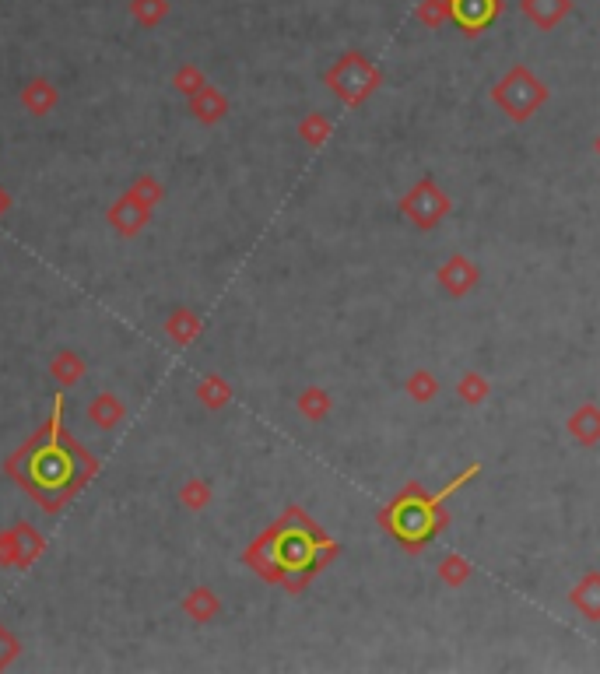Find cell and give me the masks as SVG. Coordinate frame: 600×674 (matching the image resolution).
Returning a JSON list of instances; mask_svg holds the SVG:
<instances>
[{
    "instance_id": "obj_13",
    "label": "cell",
    "mask_w": 600,
    "mask_h": 674,
    "mask_svg": "<svg viewBox=\"0 0 600 674\" xmlns=\"http://www.w3.org/2000/svg\"><path fill=\"white\" fill-rule=\"evenodd\" d=\"M471 562L464 559V555H446L443 562H439V580L446 583V587H464L467 580H471Z\"/></svg>"
},
{
    "instance_id": "obj_16",
    "label": "cell",
    "mask_w": 600,
    "mask_h": 674,
    "mask_svg": "<svg viewBox=\"0 0 600 674\" xmlns=\"http://www.w3.org/2000/svg\"><path fill=\"white\" fill-rule=\"evenodd\" d=\"M165 11H169L165 0H134V18H141L144 25H155Z\"/></svg>"
},
{
    "instance_id": "obj_10",
    "label": "cell",
    "mask_w": 600,
    "mask_h": 674,
    "mask_svg": "<svg viewBox=\"0 0 600 674\" xmlns=\"http://www.w3.org/2000/svg\"><path fill=\"white\" fill-rule=\"evenodd\" d=\"M569 436L576 439L579 446H597L600 443V408L593 401H586L583 408H576L569 415Z\"/></svg>"
},
{
    "instance_id": "obj_2",
    "label": "cell",
    "mask_w": 600,
    "mask_h": 674,
    "mask_svg": "<svg viewBox=\"0 0 600 674\" xmlns=\"http://www.w3.org/2000/svg\"><path fill=\"white\" fill-rule=\"evenodd\" d=\"M257 552H267V576L271 580H285L292 590H299L316 569H323L341 545L330 541L302 510H288V517L260 541Z\"/></svg>"
},
{
    "instance_id": "obj_15",
    "label": "cell",
    "mask_w": 600,
    "mask_h": 674,
    "mask_svg": "<svg viewBox=\"0 0 600 674\" xmlns=\"http://www.w3.org/2000/svg\"><path fill=\"white\" fill-rule=\"evenodd\" d=\"M299 408L306 411V418H313V422H320V418L330 415V397L327 390H306V394L299 397Z\"/></svg>"
},
{
    "instance_id": "obj_9",
    "label": "cell",
    "mask_w": 600,
    "mask_h": 674,
    "mask_svg": "<svg viewBox=\"0 0 600 674\" xmlns=\"http://www.w3.org/2000/svg\"><path fill=\"white\" fill-rule=\"evenodd\" d=\"M569 604L586 622H600V573H586L583 580L569 590Z\"/></svg>"
},
{
    "instance_id": "obj_4",
    "label": "cell",
    "mask_w": 600,
    "mask_h": 674,
    "mask_svg": "<svg viewBox=\"0 0 600 674\" xmlns=\"http://www.w3.org/2000/svg\"><path fill=\"white\" fill-rule=\"evenodd\" d=\"M383 85V74L372 64L365 53L348 50L334 67L327 71V88L344 102V106H362L369 95H376V88Z\"/></svg>"
},
{
    "instance_id": "obj_3",
    "label": "cell",
    "mask_w": 600,
    "mask_h": 674,
    "mask_svg": "<svg viewBox=\"0 0 600 674\" xmlns=\"http://www.w3.org/2000/svg\"><path fill=\"white\" fill-rule=\"evenodd\" d=\"M492 102L513 123H527L548 102V85L527 64H516L492 85Z\"/></svg>"
},
{
    "instance_id": "obj_18",
    "label": "cell",
    "mask_w": 600,
    "mask_h": 674,
    "mask_svg": "<svg viewBox=\"0 0 600 674\" xmlns=\"http://www.w3.org/2000/svg\"><path fill=\"white\" fill-rule=\"evenodd\" d=\"M593 151H597V158H600V134H597V141H593Z\"/></svg>"
},
{
    "instance_id": "obj_1",
    "label": "cell",
    "mask_w": 600,
    "mask_h": 674,
    "mask_svg": "<svg viewBox=\"0 0 600 674\" xmlns=\"http://www.w3.org/2000/svg\"><path fill=\"white\" fill-rule=\"evenodd\" d=\"M478 474H481V464L464 467L450 485H443L439 492H432V495L425 492L418 481H408L404 492H400L397 499H390L383 510H379V524L397 538V545L404 548V552L418 555L432 538H439V531H443L446 524H450V513L443 510V502L450 499L453 492H460L467 481L478 478Z\"/></svg>"
},
{
    "instance_id": "obj_8",
    "label": "cell",
    "mask_w": 600,
    "mask_h": 674,
    "mask_svg": "<svg viewBox=\"0 0 600 674\" xmlns=\"http://www.w3.org/2000/svg\"><path fill=\"white\" fill-rule=\"evenodd\" d=\"M520 11L541 32H551L565 22V15L572 11V0H520Z\"/></svg>"
},
{
    "instance_id": "obj_6",
    "label": "cell",
    "mask_w": 600,
    "mask_h": 674,
    "mask_svg": "<svg viewBox=\"0 0 600 674\" xmlns=\"http://www.w3.org/2000/svg\"><path fill=\"white\" fill-rule=\"evenodd\" d=\"M446 4H450V22H457L471 39L502 15V0H446Z\"/></svg>"
},
{
    "instance_id": "obj_17",
    "label": "cell",
    "mask_w": 600,
    "mask_h": 674,
    "mask_svg": "<svg viewBox=\"0 0 600 674\" xmlns=\"http://www.w3.org/2000/svg\"><path fill=\"white\" fill-rule=\"evenodd\" d=\"M302 134L309 137V144H323L330 137V120H323V116H309L306 127H302Z\"/></svg>"
},
{
    "instance_id": "obj_11",
    "label": "cell",
    "mask_w": 600,
    "mask_h": 674,
    "mask_svg": "<svg viewBox=\"0 0 600 674\" xmlns=\"http://www.w3.org/2000/svg\"><path fill=\"white\" fill-rule=\"evenodd\" d=\"M488 394H492V383L485 380V376L478 373V369H467L464 376H460L457 383V397L464 404H471V408H478V404L488 401Z\"/></svg>"
},
{
    "instance_id": "obj_14",
    "label": "cell",
    "mask_w": 600,
    "mask_h": 674,
    "mask_svg": "<svg viewBox=\"0 0 600 674\" xmlns=\"http://www.w3.org/2000/svg\"><path fill=\"white\" fill-rule=\"evenodd\" d=\"M415 15H418V22H422V25L439 29V25L450 22V4H446V0H422Z\"/></svg>"
},
{
    "instance_id": "obj_5",
    "label": "cell",
    "mask_w": 600,
    "mask_h": 674,
    "mask_svg": "<svg viewBox=\"0 0 600 674\" xmlns=\"http://www.w3.org/2000/svg\"><path fill=\"white\" fill-rule=\"evenodd\" d=\"M450 208H453L450 194H446V190L439 187L436 180L415 183V187L404 194V201H400V215L408 218V222L415 225V229H422V232L436 229V225L443 222L446 215H450Z\"/></svg>"
},
{
    "instance_id": "obj_12",
    "label": "cell",
    "mask_w": 600,
    "mask_h": 674,
    "mask_svg": "<svg viewBox=\"0 0 600 674\" xmlns=\"http://www.w3.org/2000/svg\"><path fill=\"white\" fill-rule=\"evenodd\" d=\"M404 390H408L411 401L429 404V401H436V394H439V380L429 373V369H415V373L404 380Z\"/></svg>"
},
{
    "instance_id": "obj_7",
    "label": "cell",
    "mask_w": 600,
    "mask_h": 674,
    "mask_svg": "<svg viewBox=\"0 0 600 674\" xmlns=\"http://www.w3.org/2000/svg\"><path fill=\"white\" fill-rule=\"evenodd\" d=\"M436 278H439V285L446 288V295L464 299V295H471L474 285H478V264H474L471 257H464V253H453V257L439 267Z\"/></svg>"
}]
</instances>
